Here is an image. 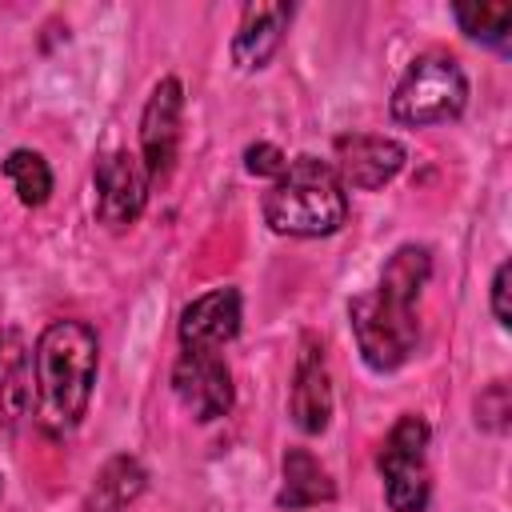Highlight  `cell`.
Returning <instances> with one entry per match:
<instances>
[{
	"label": "cell",
	"mask_w": 512,
	"mask_h": 512,
	"mask_svg": "<svg viewBox=\"0 0 512 512\" xmlns=\"http://www.w3.org/2000/svg\"><path fill=\"white\" fill-rule=\"evenodd\" d=\"M236 332H240V292L232 284L196 296L180 312V344L184 348L220 352L224 344L236 340Z\"/></svg>",
	"instance_id": "8fae6325"
},
{
	"label": "cell",
	"mask_w": 512,
	"mask_h": 512,
	"mask_svg": "<svg viewBox=\"0 0 512 512\" xmlns=\"http://www.w3.org/2000/svg\"><path fill=\"white\" fill-rule=\"evenodd\" d=\"M148 488V472L136 456H112L96 476L84 496V512H124L140 492Z\"/></svg>",
	"instance_id": "9a60e30c"
},
{
	"label": "cell",
	"mask_w": 512,
	"mask_h": 512,
	"mask_svg": "<svg viewBox=\"0 0 512 512\" xmlns=\"http://www.w3.org/2000/svg\"><path fill=\"white\" fill-rule=\"evenodd\" d=\"M0 488H4V476H0Z\"/></svg>",
	"instance_id": "44dd1931"
},
{
	"label": "cell",
	"mask_w": 512,
	"mask_h": 512,
	"mask_svg": "<svg viewBox=\"0 0 512 512\" xmlns=\"http://www.w3.org/2000/svg\"><path fill=\"white\" fill-rule=\"evenodd\" d=\"M92 184H96V220L108 228L136 224L144 204H148V192H152L144 160L136 152H124V148L96 160Z\"/></svg>",
	"instance_id": "52a82bcc"
},
{
	"label": "cell",
	"mask_w": 512,
	"mask_h": 512,
	"mask_svg": "<svg viewBox=\"0 0 512 512\" xmlns=\"http://www.w3.org/2000/svg\"><path fill=\"white\" fill-rule=\"evenodd\" d=\"M32 348L16 328L0 332V432H16L32 412Z\"/></svg>",
	"instance_id": "4fadbf2b"
},
{
	"label": "cell",
	"mask_w": 512,
	"mask_h": 512,
	"mask_svg": "<svg viewBox=\"0 0 512 512\" xmlns=\"http://www.w3.org/2000/svg\"><path fill=\"white\" fill-rule=\"evenodd\" d=\"M288 416H292V424H296L304 436L324 432L328 420H332V380H328L324 348L316 344V336H304V344H300L296 372H292Z\"/></svg>",
	"instance_id": "30bf717a"
},
{
	"label": "cell",
	"mask_w": 512,
	"mask_h": 512,
	"mask_svg": "<svg viewBox=\"0 0 512 512\" xmlns=\"http://www.w3.org/2000/svg\"><path fill=\"white\" fill-rule=\"evenodd\" d=\"M376 468L384 476V500L392 512H424L432 496L428 424L420 416H400L376 452Z\"/></svg>",
	"instance_id": "5b68a950"
},
{
	"label": "cell",
	"mask_w": 512,
	"mask_h": 512,
	"mask_svg": "<svg viewBox=\"0 0 512 512\" xmlns=\"http://www.w3.org/2000/svg\"><path fill=\"white\" fill-rule=\"evenodd\" d=\"M100 368V340L84 320H52L32 348L36 420L48 436L72 432L92 400Z\"/></svg>",
	"instance_id": "7a4b0ae2"
},
{
	"label": "cell",
	"mask_w": 512,
	"mask_h": 512,
	"mask_svg": "<svg viewBox=\"0 0 512 512\" xmlns=\"http://www.w3.org/2000/svg\"><path fill=\"white\" fill-rule=\"evenodd\" d=\"M508 280H512V264L504 260V264L496 268V276H492V316H496V324H500V328H508V324H512V308H508Z\"/></svg>",
	"instance_id": "ffe728a7"
},
{
	"label": "cell",
	"mask_w": 512,
	"mask_h": 512,
	"mask_svg": "<svg viewBox=\"0 0 512 512\" xmlns=\"http://www.w3.org/2000/svg\"><path fill=\"white\" fill-rule=\"evenodd\" d=\"M4 176H8V184L24 208H40L52 196V168L32 148H12L4 156Z\"/></svg>",
	"instance_id": "2e32d148"
},
{
	"label": "cell",
	"mask_w": 512,
	"mask_h": 512,
	"mask_svg": "<svg viewBox=\"0 0 512 512\" xmlns=\"http://www.w3.org/2000/svg\"><path fill=\"white\" fill-rule=\"evenodd\" d=\"M476 420H480L488 432H504V428H508V388H504V384H492V388L476 400Z\"/></svg>",
	"instance_id": "d6986e66"
},
{
	"label": "cell",
	"mask_w": 512,
	"mask_h": 512,
	"mask_svg": "<svg viewBox=\"0 0 512 512\" xmlns=\"http://www.w3.org/2000/svg\"><path fill=\"white\" fill-rule=\"evenodd\" d=\"M180 120H184V88L176 76H164L140 116V160L148 168V180H168L176 152H180Z\"/></svg>",
	"instance_id": "ba28073f"
},
{
	"label": "cell",
	"mask_w": 512,
	"mask_h": 512,
	"mask_svg": "<svg viewBox=\"0 0 512 512\" xmlns=\"http://www.w3.org/2000/svg\"><path fill=\"white\" fill-rule=\"evenodd\" d=\"M468 104V76L452 56L424 52L408 64L392 92V120L408 128H432L448 124Z\"/></svg>",
	"instance_id": "277c9868"
},
{
	"label": "cell",
	"mask_w": 512,
	"mask_h": 512,
	"mask_svg": "<svg viewBox=\"0 0 512 512\" xmlns=\"http://www.w3.org/2000/svg\"><path fill=\"white\" fill-rule=\"evenodd\" d=\"M452 16H456L460 32L472 36V40L492 44V48H504V44H508V32H512V4H500V0L456 4Z\"/></svg>",
	"instance_id": "e0dca14e"
},
{
	"label": "cell",
	"mask_w": 512,
	"mask_h": 512,
	"mask_svg": "<svg viewBox=\"0 0 512 512\" xmlns=\"http://www.w3.org/2000/svg\"><path fill=\"white\" fill-rule=\"evenodd\" d=\"M284 164H288V156H284L276 144H268V140L244 148V168H248L252 176H268V180H276V176L284 172Z\"/></svg>",
	"instance_id": "ac0fdd59"
},
{
	"label": "cell",
	"mask_w": 512,
	"mask_h": 512,
	"mask_svg": "<svg viewBox=\"0 0 512 512\" xmlns=\"http://www.w3.org/2000/svg\"><path fill=\"white\" fill-rule=\"evenodd\" d=\"M408 152L400 140L392 136H372V132H352L336 140V176L344 188L356 192H376L384 188L400 168H404Z\"/></svg>",
	"instance_id": "9c48e42d"
},
{
	"label": "cell",
	"mask_w": 512,
	"mask_h": 512,
	"mask_svg": "<svg viewBox=\"0 0 512 512\" xmlns=\"http://www.w3.org/2000/svg\"><path fill=\"white\" fill-rule=\"evenodd\" d=\"M172 392L200 424L228 416L236 404V388H232V372H228L224 356L204 352V348L180 352V360L172 368Z\"/></svg>",
	"instance_id": "8992f818"
},
{
	"label": "cell",
	"mask_w": 512,
	"mask_h": 512,
	"mask_svg": "<svg viewBox=\"0 0 512 512\" xmlns=\"http://www.w3.org/2000/svg\"><path fill=\"white\" fill-rule=\"evenodd\" d=\"M288 20H292V4H244L236 36H232L236 68H244V72L264 68L280 52Z\"/></svg>",
	"instance_id": "7c38bea8"
},
{
	"label": "cell",
	"mask_w": 512,
	"mask_h": 512,
	"mask_svg": "<svg viewBox=\"0 0 512 512\" xmlns=\"http://www.w3.org/2000/svg\"><path fill=\"white\" fill-rule=\"evenodd\" d=\"M432 276V256L424 244H404L388 256L380 284L348 304L352 336L372 372H396L408 364L420 340L416 300Z\"/></svg>",
	"instance_id": "6da1fadb"
},
{
	"label": "cell",
	"mask_w": 512,
	"mask_h": 512,
	"mask_svg": "<svg viewBox=\"0 0 512 512\" xmlns=\"http://www.w3.org/2000/svg\"><path fill=\"white\" fill-rule=\"evenodd\" d=\"M328 500H336V484H332L328 468L308 448H288L284 452V488H280L276 504L288 512H300V508H316Z\"/></svg>",
	"instance_id": "5bb4252c"
},
{
	"label": "cell",
	"mask_w": 512,
	"mask_h": 512,
	"mask_svg": "<svg viewBox=\"0 0 512 512\" xmlns=\"http://www.w3.org/2000/svg\"><path fill=\"white\" fill-rule=\"evenodd\" d=\"M264 224L280 236H332L348 220V188L340 184L332 160L296 156L264 192Z\"/></svg>",
	"instance_id": "3957f363"
}]
</instances>
